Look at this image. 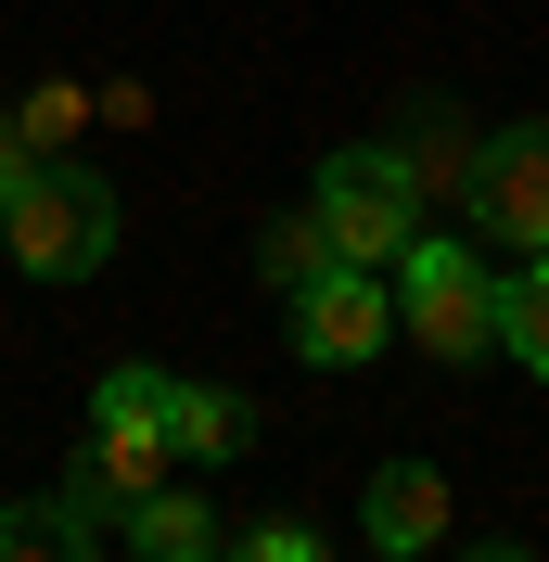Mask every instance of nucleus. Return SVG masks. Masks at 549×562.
<instances>
[{"mask_svg":"<svg viewBox=\"0 0 549 562\" xmlns=\"http://www.w3.org/2000/svg\"><path fill=\"white\" fill-rule=\"evenodd\" d=\"M320 269H333V231H320L307 205H294V217H256V281H269V294H307Z\"/></svg>","mask_w":549,"mask_h":562,"instance_id":"obj_11","label":"nucleus"},{"mask_svg":"<svg viewBox=\"0 0 549 562\" xmlns=\"http://www.w3.org/2000/svg\"><path fill=\"white\" fill-rule=\"evenodd\" d=\"M103 537H90V512L77 498H13L0 512V562H90Z\"/></svg>","mask_w":549,"mask_h":562,"instance_id":"obj_10","label":"nucleus"},{"mask_svg":"<svg viewBox=\"0 0 549 562\" xmlns=\"http://www.w3.org/2000/svg\"><path fill=\"white\" fill-rule=\"evenodd\" d=\"M307 217L333 231V256H345V269H383V256H410L422 192H410V167H396V140H345V154H320Z\"/></svg>","mask_w":549,"mask_h":562,"instance_id":"obj_3","label":"nucleus"},{"mask_svg":"<svg viewBox=\"0 0 549 562\" xmlns=\"http://www.w3.org/2000/svg\"><path fill=\"white\" fill-rule=\"evenodd\" d=\"M498 358H524L549 384V256H524V269L498 281Z\"/></svg>","mask_w":549,"mask_h":562,"instance_id":"obj_13","label":"nucleus"},{"mask_svg":"<svg viewBox=\"0 0 549 562\" xmlns=\"http://www.w3.org/2000/svg\"><path fill=\"white\" fill-rule=\"evenodd\" d=\"M205 562H231V550H205Z\"/></svg>","mask_w":549,"mask_h":562,"instance_id":"obj_20","label":"nucleus"},{"mask_svg":"<svg viewBox=\"0 0 549 562\" xmlns=\"http://www.w3.org/2000/svg\"><path fill=\"white\" fill-rule=\"evenodd\" d=\"M167 396H179V371H154V358H115L103 396H90V422H154V435H167Z\"/></svg>","mask_w":549,"mask_h":562,"instance_id":"obj_14","label":"nucleus"},{"mask_svg":"<svg viewBox=\"0 0 549 562\" xmlns=\"http://www.w3.org/2000/svg\"><path fill=\"white\" fill-rule=\"evenodd\" d=\"M294 346H307V371H371V358L396 346V307H383V281L333 256V269L294 294Z\"/></svg>","mask_w":549,"mask_h":562,"instance_id":"obj_4","label":"nucleus"},{"mask_svg":"<svg viewBox=\"0 0 549 562\" xmlns=\"http://www.w3.org/2000/svg\"><path fill=\"white\" fill-rule=\"evenodd\" d=\"M396 167H410V192H422V205H473V167H485V140H473V115H410Z\"/></svg>","mask_w":549,"mask_h":562,"instance_id":"obj_8","label":"nucleus"},{"mask_svg":"<svg viewBox=\"0 0 549 562\" xmlns=\"http://www.w3.org/2000/svg\"><path fill=\"white\" fill-rule=\"evenodd\" d=\"M231 562H333V550H320V525H294V512H281V525H256Z\"/></svg>","mask_w":549,"mask_h":562,"instance_id":"obj_16","label":"nucleus"},{"mask_svg":"<svg viewBox=\"0 0 549 562\" xmlns=\"http://www.w3.org/2000/svg\"><path fill=\"white\" fill-rule=\"evenodd\" d=\"M0 256L38 281H90L115 256V179L103 167H65V154H38L13 192H0Z\"/></svg>","mask_w":549,"mask_h":562,"instance_id":"obj_1","label":"nucleus"},{"mask_svg":"<svg viewBox=\"0 0 549 562\" xmlns=\"http://www.w3.org/2000/svg\"><path fill=\"white\" fill-rule=\"evenodd\" d=\"M128 550H141V562H205V550H217V525H205V498H179V486H154V498H141V512H128Z\"/></svg>","mask_w":549,"mask_h":562,"instance_id":"obj_12","label":"nucleus"},{"mask_svg":"<svg viewBox=\"0 0 549 562\" xmlns=\"http://www.w3.org/2000/svg\"><path fill=\"white\" fill-rule=\"evenodd\" d=\"M460 562H524V550H512V537H485V550H460Z\"/></svg>","mask_w":549,"mask_h":562,"instance_id":"obj_18","label":"nucleus"},{"mask_svg":"<svg viewBox=\"0 0 549 562\" xmlns=\"http://www.w3.org/2000/svg\"><path fill=\"white\" fill-rule=\"evenodd\" d=\"M154 486H167V435H154V422H90L77 460H65V498L90 512V525H128Z\"/></svg>","mask_w":549,"mask_h":562,"instance_id":"obj_5","label":"nucleus"},{"mask_svg":"<svg viewBox=\"0 0 549 562\" xmlns=\"http://www.w3.org/2000/svg\"><path fill=\"white\" fill-rule=\"evenodd\" d=\"M0 128L26 140V154H65V128H77V90H38L26 115H0Z\"/></svg>","mask_w":549,"mask_h":562,"instance_id":"obj_15","label":"nucleus"},{"mask_svg":"<svg viewBox=\"0 0 549 562\" xmlns=\"http://www.w3.org/2000/svg\"><path fill=\"white\" fill-rule=\"evenodd\" d=\"M358 525H371V550H435V537H447V473H435V460H383V473H371V498H358Z\"/></svg>","mask_w":549,"mask_h":562,"instance_id":"obj_7","label":"nucleus"},{"mask_svg":"<svg viewBox=\"0 0 549 562\" xmlns=\"http://www.w3.org/2000/svg\"><path fill=\"white\" fill-rule=\"evenodd\" d=\"M243 448H256V396H231V384L167 396V460H243Z\"/></svg>","mask_w":549,"mask_h":562,"instance_id":"obj_9","label":"nucleus"},{"mask_svg":"<svg viewBox=\"0 0 549 562\" xmlns=\"http://www.w3.org/2000/svg\"><path fill=\"white\" fill-rule=\"evenodd\" d=\"M396 333H410L435 371L498 358V281L447 244V231H410V256H396Z\"/></svg>","mask_w":549,"mask_h":562,"instance_id":"obj_2","label":"nucleus"},{"mask_svg":"<svg viewBox=\"0 0 549 562\" xmlns=\"http://www.w3.org/2000/svg\"><path fill=\"white\" fill-rule=\"evenodd\" d=\"M38 167V154H26V140H13V128H0V192H13V179H26Z\"/></svg>","mask_w":549,"mask_h":562,"instance_id":"obj_17","label":"nucleus"},{"mask_svg":"<svg viewBox=\"0 0 549 562\" xmlns=\"http://www.w3.org/2000/svg\"><path fill=\"white\" fill-rule=\"evenodd\" d=\"M473 217H485V231H512L524 256H549V115H537V128H485Z\"/></svg>","mask_w":549,"mask_h":562,"instance_id":"obj_6","label":"nucleus"},{"mask_svg":"<svg viewBox=\"0 0 549 562\" xmlns=\"http://www.w3.org/2000/svg\"><path fill=\"white\" fill-rule=\"evenodd\" d=\"M383 562H410V550H383Z\"/></svg>","mask_w":549,"mask_h":562,"instance_id":"obj_19","label":"nucleus"}]
</instances>
